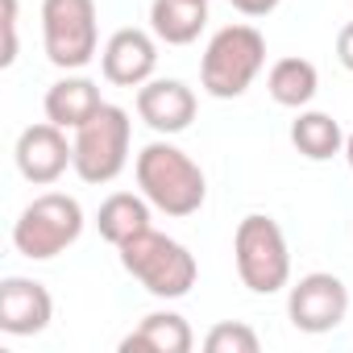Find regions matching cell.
<instances>
[{
	"instance_id": "11",
	"label": "cell",
	"mask_w": 353,
	"mask_h": 353,
	"mask_svg": "<svg viewBox=\"0 0 353 353\" xmlns=\"http://www.w3.org/2000/svg\"><path fill=\"white\" fill-rule=\"evenodd\" d=\"M54 320V299L46 283L9 274L0 279V332L5 336H38Z\"/></svg>"
},
{
	"instance_id": "17",
	"label": "cell",
	"mask_w": 353,
	"mask_h": 353,
	"mask_svg": "<svg viewBox=\"0 0 353 353\" xmlns=\"http://www.w3.org/2000/svg\"><path fill=\"white\" fill-rule=\"evenodd\" d=\"M150 212L154 204L145 196H133V192H112L100 208H96V229L108 245H125L129 237L145 233L150 229Z\"/></svg>"
},
{
	"instance_id": "4",
	"label": "cell",
	"mask_w": 353,
	"mask_h": 353,
	"mask_svg": "<svg viewBox=\"0 0 353 353\" xmlns=\"http://www.w3.org/2000/svg\"><path fill=\"white\" fill-rule=\"evenodd\" d=\"M83 208L75 196L67 192H42L34 196L21 216L13 221V250L30 262H50L59 254H67L79 233H83Z\"/></svg>"
},
{
	"instance_id": "18",
	"label": "cell",
	"mask_w": 353,
	"mask_h": 353,
	"mask_svg": "<svg viewBox=\"0 0 353 353\" xmlns=\"http://www.w3.org/2000/svg\"><path fill=\"white\" fill-rule=\"evenodd\" d=\"M291 145L312 162H328V158L345 154V133L328 112L299 108V117L291 121Z\"/></svg>"
},
{
	"instance_id": "10",
	"label": "cell",
	"mask_w": 353,
	"mask_h": 353,
	"mask_svg": "<svg viewBox=\"0 0 353 353\" xmlns=\"http://www.w3.org/2000/svg\"><path fill=\"white\" fill-rule=\"evenodd\" d=\"M100 71L112 88H141L158 71V38L154 30H117L100 50Z\"/></svg>"
},
{
	"instance_id": "21",
	"label": "cell",
	"mask_w": 353,
	"mask_h": 353,
	"mask_svg": "<svg viewBox=\"0 0 353 353\" xmlns=\"http://www.w3.org/2000/svg\"><path fill=\"white\" fill-rule=\"evenodd\" d=\"M229 5L241 13V17H270L279 9V0H229Z\"/></svg>"
},
{
	"instance_id": "12",
	"label": "cell",
	"mask_w": 353,
	"mask_h": 353,
	"mask_svg": "<svg viewBox=\"0 0 353 353\" xmlns=\"http://www.w3.org/2000/svg\"><path fill=\"white\" fill-rule=\"evenodd\" d=\"M137 117L154 133L174 137L196 121V92L183 79H150L137 88Z\"/></svg>"
},
{
	"instance_id": "22",
	"label": "cell",
	"mask_w": 353,
	"mask_h": 353,
	"mask_svg": "<svg viewBox=\"0 0 353 353\" xmlns=\"http://www.w3.org/2000/svg\"><path fill=\"white\" fill-rule=\"evenodd\" d=\"M336 59H341L345 71H353V21H345L341 34H336Z\"/></svg>"
},
{
	"instance_id": "20",
	"label": "cell",
	"mask_w": 353,
	"mask_h": 353,
	"mask_svg": "<svg viewBox=\"0 0 353 353\" xmlns=\"http://www.w3.org/2000/svg\"><path fill=\"white\" fill-rule=\"evenodd\" d=\"M0 5H5V50H0V67H13L17 50H21V42H17V0H0Z\"/></svg>"
},
{
	"instance_id": "15",
	"label": "cell",
	"mask_w": 353,
	"mask_h": 353,
	"mask_svg": "<svg viewBox=\"0 0 353 353\" xmlns=\"http://www.w3.org/2000/svg\"><path fill=\"white\" fill-rule=\"evenodd\" d=\"M208 26V0H150V30L166 46H192Z\"/></svg>"
},
{
	"instance_id": "6",
	"label": "cell",
	"mask_w": 353,
	"mask_h": 353,
	"mask_svg": "<svg viewBox=\"0 0 353 353\" xmlns=\"http://www.w3.org/2000/svg\"><path fill=\"white\" fill-rule=\"evenodd\" d=\"M129 141H133V121L121 104H108L75 129V174L92 188L112 183L117 174L129 166Z\"/></svg>"
},
{
	"instance_id": "13",
	"label": "cell",
	"mask_w": 353,
	"mask_h": 353,
	"mask_svg": "<svg viewBox=\"0 0 353 353\" xmlns=\"http://www.w3.org/2000/svg\"><path fill=\"white\" fill-rule=\"evenodd\" d=\"M42 108H46V121H54V125H63V129L75 133L79 125H88V121L104 108V96H100V88H96L88 75L67 71L63 79H54V83L46 88Z\"/></svg>"
},
{
	"instance_id": "7",
	"label": "cell",
	"mask_w": 353,
	"mask_h": 353,
	"mask_svg": "<svg viewBox=\"0 0 353 353\" xmlns=\"http://www.w3.org/2000/svg\"><path fill=\"white\" fill-rule=\"evenodd\" d=\"M42 50L59 71H83L100 54L96 0H42Z\"/></svg>"
},
{
	"instance_id": "9",
	"label": "cell",
	"mask_w": 353,
	"mask_h": 353,
	"mask_svg": "<svg viewBox=\"0 0 353 353\" xmlns=\"http://www.w3.org/2000/svg\"><path fill=\"white\" fill-rule=\"evenodd\" d=\"M21 179L34 188H54L67 166H75V141H67V129L54 121H38L30 129H21L17 145H13Z\"/></svg>"
},
{
	"instance_id": "16",
	"label": "cell",
	"mask_w": 353,
	"mask_h": 353,
	"mask_svg": "<svg viewBox=\"0 0 353 353\" xmlns=\"http://www.w3.org/2000/svg\"><path fill=\"white\" fill-rule=\"evenodd\" d=\"M266 92H270L274 104L299 112V108H307V104L316 100V92H320V71H316V63H307V59H299V54H287V59H279V63L266 71Z\"/></svg>"
},
{
	"instance_id": "2",
	"label": "cell",
	"mask_w": 353,
	"mask_h": 353,
	"mask_svg": "<svg viewBox=\"0 0 353 353\" xmlns=\"http://www.w3.org/2000/svg\"><path fill=\"white\" fill-rule=\"evenodd\" d=\"M117 254H121L125 274H133L154 299H183L200 279L196 254L183 241H174L158 229H145V233L129 237L125 245H117Z\"/></svg>"
},
{
	"instance_id": "8",
	"label": "cell",
	"mask_w": 353,
	"mask_h": 353,
	"mask_svg": "<svg viewBox=\"0 0 353 353\" xmlns=\"http://www.w3.org/2000/svg\"><path fill=\"white\" fill-rule=\"evenodd\" d=\"M287 316L307 336L332 332L349 316V287L328 270H312V274H303L299 283L287 287Z\"/></svg>"
},
{
	"instance_id": "3",
	"label": "cell",
	"mask_w": 353,
	"mask_h": 353,
	"mask_svg": "<svg viewBox=\"0 0 353 353\" xmlns=\"http://www.w3.org/2000/svg\"><path fill=\"white\" fill-rule=\"evenodd\" d=\"M266 67V38L254 26H225L208 38L200 59V88L212 100H237Z\"/></svg>"
},
{
	"instance_id": "19",
	"label": "cell",
	"mask_w": 353,
	"mask_h": 353,
	"mask_svg": "<svg viewBox=\"0 0 353 353\" xmlns=\"http://www.w3.org/2000/svg\"><path fill=\"white\" fill-rule=\"evenodd\" d=\"M204 349H208V353H258L262 341H258V332H254L250 324H241V320H221V324L208 328Z\"/></svg>"
},
{
	"instance_id": "14",
	"label": "cell",
	"mask_w": 353,
	"mask_h": 353,
	"mask_svg": "<svg viewBox=\"0 0 353 353\" xmlns=\"http://www.w3.org/2000/svg\"><path fill=\"white\" fill-rule=\"evenodd\" d=\"M196 332L179 312H150L121 341V353H192Z\"/></svg>"
},
{
	"instance_id": "5",
	"label": "cell",
	"mask_w": 353,
	"mask_h": 353,
	"mask_svg": "<svg viewBox=\"0 0 353 353\" xmlns=\"http://www.w3.org/2000/svg\"><path fill=\"white\" fill-rule=\"evenodd\" d=\"M233 262H237V279L254 295H279L283 287H291V245L274 216L262 212L241 216L233 233Z\"/></svg>"
},
{
	"instance_id": "1",
	"label": "cell",
	"mask_w": 353,
	"mask_h": 353,
	"mask_svg": "<svg viewBox=\"0 0 353 353\" xmlns=\"http://www.w3.org/2000/svg\"><path fill=\"white\" fill-rule=\"evenodd\" d=\"M133 174H137L141 196L162 216H174V221L196 216L208 200V179H204L200 162L166 137L141 145V154L133 162Z\"/></svg>"
},
{
	"instance_id": "23",
	"label": "cell",
	"mask_w": 353,
	"mask_h": 353,
	"mask_svg": "<svg viewBox=\"0 0 353 353\" xmlns=\"http://www.w3.org/2000/svg\"><path fill=\"white\" fill-rule=\"evenodd\" d=\"M345 162H349V170H353V133H345Z\"/></svg>"
}]
</instances>
